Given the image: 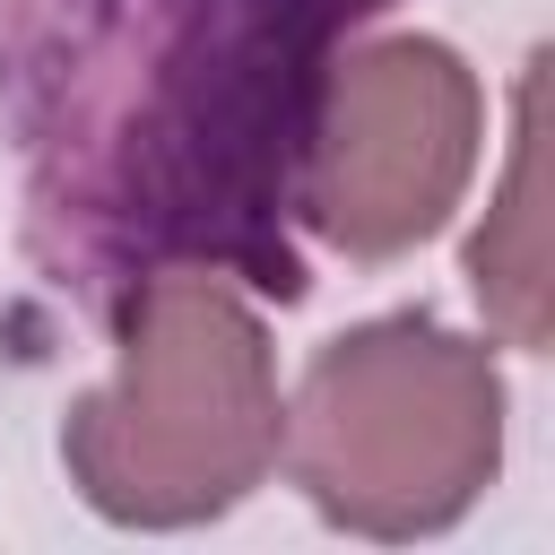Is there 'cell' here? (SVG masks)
<instances>
[{
	"mask_svg": "<svg viewBox=\"0 0 555 555\" xmlns=\"http://www.w3.org/2000/svg\"><path fill=\"white\" fill-rule=\"evenodd\" d=\"M390 0H0L35 269L113 321L156 278L304 295V182L347 35Z\"/></svg>",
	"mask_w": 555,
	"mask_h": 555,
	"instance_id": "1",
	"label": "cell"
},
{
	"mask_svg": "<svg viewBox=\"0 0 555 555\" xmlns=\"http://www.w3.org/2000/svg\"><path fill=\"white\" fill-rule=\"evenodd\" d=\"M121 373L61 425V460L104 520L182 529L243 503L286 434L269 330L217 278H156L113 312Z\"/></svg>",
	"mask_w": 555,
	"mask_h": 555,
	"instance_id": "2",
	"label": "cell"
},
{
	"mask_svg": "<svg viewBox=\"0 0 555 555\" xmlns=\"http://www.w3.org/2000/svg\"><path fill=\"white\" fill-rule=\"evenodd\" d=\"M321 520L416 538L477 503L503 451V382L477 338L434 321H364L304 364L295 425L278 434Z\"/></svg>",
	"mask_w": 555,
	"mask_h": 555,
	"instance_id": "3",
	"label": "cell"
},
{
	"mask_svg": "<svg viewBox=\"0 0 555 555\" xmlns=\"http://www.w3.org/2000/svg\"><path fill=\"white\" fill-rule=\"evenodd\" d=\"M477 130H486V104L451 43H434V35L364 43L330 78L304 217L338 251L390 260L460 208V191L477 173Z\"/></svg>",
	"mask_w": 555,
	"mask_h": 555,
	"instance_id": "4",
	"label": "cell"
},
{
	"mask_svg": "<svg viewBox=\"0 0 555 555\" xmlns=\"http://www.w3.org/2000/svg\"><path fill=\"white\" fill-rule=\"evenodd\" d=\"M486 312L512 330V347H546V260H538V61L520 69V121H512V173L503 208L468 243Z\"/></svg>",
	"mask_w": 555,
	"mask_h": 555,
	"instance_id": "5",
	"label": "cell"
}]
</instances>
